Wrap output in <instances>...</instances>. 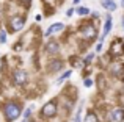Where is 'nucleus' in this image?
Here are the masks:
<instances>
[{
	"label": "nucleus",
	"mask_w": 124,
	"mask_h": 122,
	"mask_svg": "<svg viewBox=\"0 0 124 122\" xmlns=\"http://www.w3.org/2000/svg\"><path fill=\"white\" fill-rule=\"evenodd\" d=\"M102 50H104V42H102V41H99V42H97V46H96V52L101 53Z\"/></svg>",
	"instance_id": "obj_23"
},
{
	"label": "nucleus",
	"mask_w": 124,
	"mask_h": 122,
	"mask_svg": "<svg viewBox=\"0 0 124 122\" xmlns=\"http://www.w3.org/2000/svg\"><path fill=\"white\" fill-rule=\"evenodd\" d=\"M108 70V74L116 80H121L124 81V60L118 58V60H112L108 63V66L105 67Z\"/></svg>",
	"instance_id": "obj_3"
},
{
	"label": "nucleus",
	"mask_w": 124,
	"mask_h": 122,
	"mask_svg": "<svg viewBox=\"0 0 124 122\" xmlns=\"http://www.w3.org/2000/svg\"><path fill=\"white\" fill-rule=\"evenodd\" d=\"M77 38L82 39L83 42H93L94 39L97 38V27L94 25L93 20H85L77 27Z\"/></svg>",
	"instance_id": "obj_1"
},
{
	"label": "nucleus",
	"mask_w": 124,
	"mask_h": 122,
	"mask_svg": "<svg viewBox=\"0 0 124 122\" xmlns=\"http://www.w3.org/2000/svg\"><path fill=\"white\" fill-rule=\"evenodd\" d=\"M112 27H113V20H112V16L107 14L105 16V24H104V28H102V34H101V39L104 42V39H105L107 36L110 34V31H112Z\"/></svg>",
	"instance_id": "obj_12"
},
{
	"label": "nucleus",
	"mask_w": 124,
	"mask_h": 122,
	"mask_svg": "<svg viewBox=\"0 0 124 122\" xmlns=\"http://www.w3.org/2000/svg\"><path fill=\"white\" fill-rule=\"evenodd\" d=\"M41 19H42L41 14H36V16H35V20H36V22H41Z\"/></svg>",
	"instance_id": "obj_26"
},
{
	"label": "nucleus",
	"mask_w": 124,
	"mask_h": 122,
	"mask_svg": "<svg viewBox=\"0 0 124 122\" xmlns=\"http://www.w3.org/2000/svg\"><path fill=\"white\" fill-rule=\"evenodd\" d=\"M82 110H83L82 107H80V108H77V113H76V116H74V122H83V117H82Z\"/></svg>",
	"instance_id": "obj_19"
},
{
	"label": "nucleus",
	"mask_w": 124,
	"mask_h": 122,
	"mask_svg": "<svg viewBox=\"0 0 124 122\" xmlns=\"http://www.w3.org/2000/svg\"><path fill=\"white\" fill-rule=\"evenodd\" d=\"M97 88H99V91H105V88H107V80H105V77L104 75H99L97 77Z\"/></svg>",
	"instance_id": "obj_16"
},
{
	"label": "nucleus",
	"mask_w": 124,
	"mask_h": 122,
	"mask_svg": "<svg viewBox=\"0 0 124 122\" xmlns=\"http://www.w3.org/2000/svg\"><path fill=\"white\" fill-rule=\"evenodd\" d=\"M2 113L5 116L6 122H14L22 116V103L17 100H8L6 103H3Z\"/></svg>",
	"instance_id": "obj_2"
},
{
	"label": "nucleus",
	"mask_w": 124,
	"mask_h": 122,
	"mask_svg": "<svg viewBox=\"0 0 124 122\" xmlns=\"http://www.w3.org/2000/svg\"><path fill=\"white\" fill-rule=\"evenodd\" d=\"M22 5H24L25 8H30V5H31V0H22Z\"/></svg>",
	"instance_id": "obj_24"
},
{
	"label": "nucleus",
	"mask_w": 124,
	"mask_h": 122,
	"mask_svg": "<svg viewBox=\"0 0 124 122\" xmlns=\"http://www.w3.org/2000/svg\"><path fill=\"white\" fill-rule=\"evenodd\" d=\"M107 119H108V122H124V108L121 107L110 108Z\"/></svg>",
	"instance_id": "obj_10"
},
{
	"label": "nucleus",
	"mask_w": 124,
	"mask_h": 122,
	"mask_svg": "<svg viewBox=\"0 0 124 122\" xmlns=\"http://www.w3.org/2000/svg\"><path fill=\"white\" fill-rule=\"evenodd\" d=\"M44 52L47 53V55H50V56L58 55V53L61 52V44L58 42L57 39H50V41H47V42L44 44Z\"/></svg>",
	"instance_id": "obj_9"
},
{
	"label": "nucleus",
	"mask_w": 124,
	"mask_h": 122,
	"mask_svg": "<svg viewBox=\"0 0 124 122\" xmlns=\"http://www.w3.org/2000/svg\"><path fill=\"white\" fill-rule=\"evenodd\" d=\"M44 2H49V3H50V2H54V0H44ZM58 2H61V0H58Z\"/></svg>",
	"instance_id": "obj_29"
},
{
	"label": "nucleus",
	"mask_w": 124,
	"mask_h": 122,
	"mask_svg": "<svg viewBox=\"0 0 124 122\" xmlns=\"http://www.w3.org/2000/svg\"><path fill=\"white\" fill-rule=\"evenodd\" d=\"M5 42H6V31L0 30V44H5Z\"/></svg>",
	"instance_id": "obj_22"
},
{
	"label": "nucleus",
	"mask_w": 124,
	"mask_h": 122,
	"mask_svg": "<svg viewBox=\"0 0 124 122\" xmlns=\"http://www.w3.org/2000/svg\"><path fill=\"white\" fill-rule=\"evenodd\" d=\"M83 122H101L99 121V114L94 110H88L86 114L83 116Z\"/></svg>",
	"instance_id": "obj_13"
},
{
	"label": "nucleus",
	"mask_w": 124,
	"mask_h": 122,
	"mask_svg": "<svg viewBox=\"0 0 124 122\" xmlns=\"http://www.w3.org/2000/svg\"><path fill=\"white\" fill-rule=\"evenodd\" d=\"M74 11H76V8H69V9L66 11V16H68V17H71V16L74 14Z\"/></svg>",
	"instance_id": "obj_25"
},
{
	"label": "nucleus",
	"mask_w": 124,
	"mask_h": 122,
	"mask_svg": "<svg viewBox=\"0 0 124 122\" xmlns=\"http://www.w3.org/2000/svg\"><path fill=\"white\" fill-rule=\"evenodd\" d=\"M64 30H66V25H64L63 22H55V24H52V25H49V27H47V30H46V33H44V36H46V38L55 36V34L63 33Z\"/></svg>",
	"instance_id": "obj_11"
},
{
	"label": "nucleus",
	"mask_w": 124,
	"mask_h": 122,
	"mask_svg": "<svg viewBox=\"0 0 124 122\" xmlns=\"http://www.w3.org/2000/svg\"><path fill=\"white\" fill-rule=\"evenodd\" d=\"M58 111H60L58 99H54V100H50V102H47V103L42 105L39 116L42 117V119H54V117L58 114Z\"/></svg>",
	"instance_id": "obj_4"
},
{
	"label": "nucleus",
	"mask_w": 124,
	"mask_h": 122,
	"mask_svg": "<svg viewBox=\"0 0 124 122\" xmlns=\"http://www.w3.org/2000/svg\"><path fill=\"white\" fill-rule=\"evenodd\" d=\"M83 86L85 88H91V86H93V80H91L90 77H85L83 78Z\"/></svg>",
	"instance_id": "obj_21"
},
{
	"label": "nucleus",
	"mask_w": 124,
	"mask_h": 122,
	"mask_svg": "<svg viewBox=\"0 0 124 122\" xmlns=\"http://www.w3.org/2000/svg\"><path fill=\"white\" fill-rule=\"evenodd\" d=\"M11 80L13 83H14L16 86H19V88H22V86H25L28 83V74L25 69H14L11 74Z\"/></svg>",
	"instance_id": "obj_7"
},
{
	"label": "nucleus",
	"mask_w": 124,
	"mask_h": 122,
	"mask_svg": "<svg viewBox=\"0 0 124 122\" xmlns=\"http://www.w3.org/2000/svg\"><path fill=\"white\" fill-rule=\"evenodd\" d=\"M22 122H35V121L31 119V117H28V119H24V121H22Z\"/></svg>",
	"instance_id": "obj_27"
},
{
	"label": "nucleus",
	"mask_w": 124,
	"mask_h": 122,
	"mask_svg": "<svg viewBox=\"0 0 124 122\" xmlns=\"http://www.w3.org/2000/svg\"><path fill=\"white\" fill-rule=\"evenodd\" d=\"M71 75H72V70H71V69L64 70V74H63V75H60V78L57 80V83H55V85H63V81H66Z\"/></svg>",
	"instance_id": "obj_15"
},
{
	"label": "nucleus",
	"mask_w": 124,
	"mask_h": 122,
	"mask_svg": "<svg viewBox=\"0 0 124 122\" xmlns=\"http://www.w3.org/2000/svg\"><path fill=\"white\" fill-rule=\"evenodd\" d=\"M101 6L105 8L107 11H115V9L118 8V5H116L113 0H101Z\"/></svg>",
	"instance_id": "obj_14"
},
{
	"label": "nucleus",
	"mask_w": 124,
	"mask_h": 122,
	"mask_svg": "<svg viewBox=\"0 0 124 122\" xmlns=\"http://www.w3.org/2000/svg\"><path fill=\"white\" fill-rule=\"evenodd\" d=\"M108 55L112 56V60H118L124 56V42L121 38H115L110 42V49H108Z\"/></svg>",
	"instance_id": "obj_6"
},
{
	"label": "nucleus",
	"mask_w": 124,
	"mask_h": 122,
	"mask_svg": "<svg viewBox=\"0 0 124 122\" xmlns=\"http://www.w3.org/2000/svg\"><path fill=\"white\" fill-rule=\"evenodd\" d=\"M93 61H94V52H90V53H86V55L83 56V63H85V66H90Z\"/></svg>",
	"instance_id": "obj_18"
},
{
	"label": "nucleus",
	"mask_w": 124,
	"mask_h": 122,
	"mask_svg": "<svg viewBox=\"0 0 124 122\" xmlns=\"http://www.w3.org/2000/svg\"><path fill=\"white\" fill-rule=\"evenodd\" d=\"M33 110H35V107L31 105V107H28L27 110L22 113V116H24V119H28V117H31V113H33Z\"/></svg>",
	"instance_id": "obj_20"
},
{
	"label": "nucleus",
	"mask_w": 124,
	"mask_h": 122,
	"mask_svg": "<svg viewBox=\"0 0 124 122\" xmlns=\"http://www.w3.org/2000/svg\"><path fill=\"white\" fill-rule=\"evenodd\" d=\"M25 24H27V17L21 14H14L8 19V31L9 33H19L25 28Z\"/></svg>",
	"instance_id": "obj_5"
},
{
	"label": "nucleus",
	"mask_w": 124,
	"mask_h": 122,
	"mask_svg": "<svg viewBox=\"0 0 124 122\" xmlns=\"http://www.w3.org/2000/svg\"><path fill=\"white\" fill-rule=\"evenodd\" d=\"M121 2H124V0H121Z\"/></svg>",
	"instance_id": "obj_30"
},
{
	"label": "nucleus",
	"mask_w": 124,
	"mask_h": 122,
	"mask_svg": "<svg viewBox=\"0 0 124 122\" xmlns=\"http://www.w3.org/2000/svg\"><path fill=\"white\" fill-rule=\"evenodd\" d=\"M64 64H66V61L63 58H50L47 61V66H46V70H47L49 74H58L63 70Z\"/></svg>",
	"instance_id": "obj_8"
},
{
	"label": "nucleus",
	"mask_w": 124,
	"mask_h": 122,
	"mask_svg": "<svg viewBox=\"0 0 124 122\" xmlns=\"http://www.w3.org/2000/svg\"><path fill=\"white\" fill-rule=\"evenodd\" d=\"M72 3H74V5H79V3H80V0H72Z\"/></svg>",
	"instance_id": "obj_28"
},
{
	"label": "nucleus",
	"mask_w": 124,
	"mask_h": 122,
	"mask_svg": "<svg viewBox=\"0 0 124 122\" xmlns=\"http://www.w3.org/2000/svg\"><path fill=\"white\" fill-rule=\"evenodd\" d=\"M76 13L79 16H88V14H91V9L88 8V6H77V8H76Z\"/></svg>",
	"instance_id": "obj_17"
}]
</instances>
